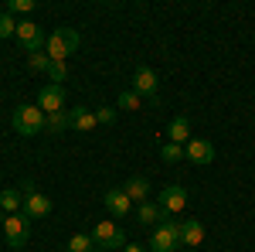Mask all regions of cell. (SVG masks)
Returning <instances> with one entry per match:
<instances>
[{"instance_id":"4","label":"cell","mask_w":255,"mask_h":252,"mask_svg":"<svg viewBox=\"0 0 255 252\" xmlns=\"http://www.w3.org/2000/svg\"><path fill=\"white\" fill-rule=\"evenodd\" d=\"M20 194H24V208H20V212L27 215V218H44V215H51V208H55L51 198H48L44 191H38L31 181H24Z\"/></svg>"},{"instance_id":"2","label":"cell","mask_w":255,"mask_h":252,"mask_svg":"<svg viewBox=\"0 0 255 252\" xmlns=\"http://www.w3.org/2000/svg\"><path fill=\"white\" fill-rule=\"evenodd\" d=\"M75 48H79V31H75V27H58V31H51V34H48V44H44V51H48L51 61H65Z\"/></svg>"},{"instance_id":"3","label":"cell","mask_w":255,"mask_h":252,"mask_svg":"<svg viewBox=\"0 0 255 252\" xmlns=\"http://www.w3.org/2000/svg\"><path fill=\"white\" fill-rule=\"evenodd\" d=\"M180 246H184L180 242V222L163 218L157 229H153V235H150V249L153 252H177Z\"/></svg>"},{"instance_id":"11","label":"cell","mask_w":255,"mask_h":252,"mask_svg":"<svg viewBox=\"0 0 255 252\" xmlns=\"http://www.w3.org/2000/svg\"><path fill=\"white\" fill-rule=\"evenodd\" d=\"M184 160H191V164H211L215 160V143L204 140V136H191L184 143Z\"/></svg>"},{"instance_id":"22","label":"cell","mask_w":255,"mask_h":252,"mask_svg":"<svg viewBox=\"0 0 255 252\" xmlns=\"http://www.w3.org/2000/svg\"><path fill=\"white\" fill-rule=\"evenodd\" d=\"M27 65H31L34 72H48V68H51V58H48V51H31V55H27Z\"/></svg>"},{"instance_id":"14","label":"cell","mask_w":255,"mask_h":252,"mask_svg":"<svg viewBox=\"0 0 255 252\" xmlns=\"http://www.w3.org/2000/svg\"><path fill=\"white\" fill-rule=\"evenodd\" d=\"M123 191L129 194V201H133V205H143V201H146V194H150V181H146L143 174H133L126 184H123Z\"/></svg>"},{"instance_id":"28","label":"cell","mask_w":255,"mask_h":252,"mask_svg":"<svg viewBox=\"0 0 255 252\" xmlns=\"http://www.w3.org/2000/svg\"><path fill=\"white\" fill-rule=\"evenodd\" d=\"M123 252H146L143 246H123Z\"/></svg>"},{"instance_id":"23","label":"cell","mask_w":255,"mask_h":252,"mask_svg":"<svg viewBox=\"0 0 255 252\" xmlns=\"http://www.w3.org/2000/svg\"><path fill=\"white\" fill-rule=\"evenodd\" d=\"M160 157H163L167 164H177V160H184V147H180V143H163V147H160Z\"/></svg>"},{"instance_id":"18","label":"cell","mask_w":255,"mask_h":252,"mask_svg":"<svg viewBox=\"0 0 255 252\" xmlns=\"http://www.w3.org/2000/svg\"><path fill=\"white\" fill-rule=\"evenodd\" d=\"M20 208H24V194L20 191H0V212L3 215H20Z\"/></svg>"},{"instance_id":"13","label":"cell","mask_w":255,"mask_h":252,"mask_svg":"<svg viewBox=\"0 0 255 252\" xmlns=\"http://www.w3.org/2000/svg\"><path fill=\"white\" fill-rule=\"evenodd\" d=\"M68 119H72V130H79V133H89V130H96V109H89V106H75V109H68Z\"/></svg>"},{"instance_id":"1","label":"cell","mask_w":255,"mask_h":252,"mask_svg":"<svg viewBox=\"0 0 255 252\" xmlns=\"http://www.w3.org/2000/svg\"><path fill=\"white\" fill-rule=\"evenodd\" d=\"M10 126H14V133H20V136H38V133H44V113H41L38 106L24 102V106L14 109Z\"/></svg>"},{"instance_id":"6","label":"cell","mask_w":255,"mask_h":252,"mask_svg":"<svg viewBox=\"0 0 255 252\" xmlns=\"http://www.w3.org/2000/svg\"><path fill=\"white\" fill-rule=\"evenodd\" d=\"M92 242H96L99 249H123L126 246V232L119 229L116 222L102 218V222H96V229H92Z\"/></svg>"},{"instance_id":"25","label":"cell","mask_w":255,"mask_h":252,"mask_svg":"<svg viewBox=\"0 0 255 252\" xmlns=\"http://www.w3.org/2000/svg\"><path fill=\"white\" fill-rule=\"evenodd\" d=\"M48 75H51V85H61V82L68 78V65H65V61H51Z\"/></svg>"},{"instance_id":"16","label":"cell","mask_w":255,"mask_h":252,"mask_svg":"<svg viewBox=\"0 0 255 252\" xmlns=\"http://www.w3.org/2000/svg\"><path fill=\"white\" fill-rule=\"evenodd\" d=\"M180 242L184 246H201L204 242V225L197 218H184L180 222Z\"/></svg>"},{"instance_id":"7","label":"cell","mask_w":255,"mask_h":252,"mask_svg":"<svg viewBox=\"0 0 255 252\" xmlns=\"http://www.w3.org/2000/svg\"><path fill=\"white\" fill-rule=\"evenodd\" d=\"M133 92H136L139 99L146 96L150 102L160 99V78H157V72H153L150 65H139L136 72H133Z\"/></svg>"},{"instance_id":"26","label":"cell","mask_w":255,"mask_h":252,"mask_svg":"<svg viewBox=\"0 0 255 252\" xmlns=\"http://www.w3.org/2000/svg\"><path fill=\"white\" fill-rule=\"evenodd\" d=\"M34 10V0H10L7 3V14H31Z\"/></svg>"},{"instance_id":"9","label":"cell","mask_w":255,"mask_h":252,"mask_svg":"<svg viewBox=\"0 0 255 252\" xmlns=\"http://www.w3.org/2000/svg\"><path fill=\"white\" fill-rule=\"evenodd\" d=\"M157 205L163 208V215H167V218H174V215H180L184 208H187V191H184L180 184H167V188L160 191Z\"/></svg>"},{"instance_id":"8","label":"cell","mask_w":255,"mask_h":252,"mask_svg":"<svg viewBox=\"0 0 255 252\" xmlns=\"http://www.w3.org/2000/svg\"><path fill=\"white\" fill-rule=\"evenodd\" d=\"M14 38L27 48V55H31V51H44V44H48V34L41 31L34 20H17V34H14Z\"/></svg>"},{"instance_id":"10","label":"cell","mask_w":255,"mask_h":252,"mask_svg":"<svg viewBox=\"0 0 255 252\" xmlns=\"http://www.w3.org/2000/svg\"><path fill=\"white\" fill-rule=\"evenodd\" d=\"M38 109L44 116H51V113H65V85H44L38 92Z\"/></svg>"},{"instance_id":"19","label":"cell","mask_w":255,"mask_h":252,"mask_svg":"<svg viewBox=\"0 0 255 252\" xmlns=\"http://www.w3.org/2000/svg\"><path fill=\"white\" fill-rule=\"evenodd\" d=\"M65 130H72L68 113H51V116H44V133H65Z\"/></svg>"},{"instance_id":"17","label":"cell","mask_w":255,"mask_h":252,"mask_svg":"<svg viewBox=\"0 0 255 252\" xmlns=\"http://www.w3.org/2000/svg\"><path fill=\"white\" fill-rule=\"evenodd\" d=\"M167 136H170V143H187L191 140V119L187 116H174L170 123H167Z\"/></svg>"},{"instance_id":"29","label":"cell","mask_w":255,"mask_h":252,"mask_svg":"<svg viewBox=\"0 0 255 252\" xmlns=\"http://www.w3.org/2000/svg\"><path fill=\"white\" fill-rule=\"evenodd\" d=\"M3 218H7V215H3V212H0V225H3Z\"/></svg>"},{"instance_id":"21","label":"cell","mask_w":255,"mask_h":252,"mask_svg":"<svg viewBox=\"0 0 255 252\" xmlns=\"http://www.w3.org/2000/svg\"><path fill=\"white\" fill-rule=\"evenodd\" d=\"M139 106H143V99H139L133 89H123V92H119V109H126V113H136Z\"/></svg>"},{"instance_id":"12","label":"cell","mask_w":255,"mask_h":252,"mask_svg":"<svg viewBox=\"0 0 255 252\" xmlns=\"http://www.w3.org/2000/svg\"><path fill=\"white\" fill-rule=\"evenodd\" d=\"M102 205H106V212L113 215V218H126V215H129L133 208H136V205L129 201V194L123 191V188H113V191H106Z\"/></svg>"},{"instance_id":"24","label":"cell","mask_w":255,"mask_h":252,"mask_svg":"<svg viewBox=\"0 0 255 252\" xmlns=\"http://www.w3.org/2000/svg\"><path fill=\"white\" fill-rule=\"evenodd\" d=\"M10 34H17V20H14V14H0V38H10Z\"/></svg>"},{"instance_id":"5","label":"cell","mask_w":255,"mask_h":252,"mask_svg":"<svg viewBox=\"0 0 255 252\" xmlns=\"http://www.w3.org/2000/svg\"><path fill=\"white\" fill-rule=\"evenodd\" d=\"M3 235H7V246L10 249H24V242L31 239V218L20 212V215H7L3 218Z\"/></svg>"},{"instance_id":"27","label":"cell","mask_w":255,"mask_h":252,"mask_svg":"<svg viewBox=\"0 0 255 252\" xmlns=\"http://www.w3.org/2000/svg\"><path fill=\"white\" fill-rule=\"evenodd\" d=\"M113 119H116V109H113V106H99V109H96V123L109 126Z\"/></svg>"},{"instance_id":"20","label":"cell","mask_w":255,"mask_h":252,"mask_svg":"<svg viewBox=\"0 0 255 252\" xmlns=\"http://www.w3.org/2000/svg\"><path fill=\"white\" fill-rule=\"evenodd\" d=\"M92 246H96V242H92L89 232H75L68 242H65V252H92Z\"/></svg>"},{"instance_id":"15","label":"cell","mask_w":255,"mask_h":252,"mask_svg":"<svg viewBox=\"0 0 255 252\" xmlns=\"http://www.w3.org/2000/svg\"><path fill=\"white\" fill-rule=\"evenodd\" d=\"M163 218H167V215H163V208H160L157 201H143V205H136V222L139 225H153V229H157Z\"/></svg>"}]
</instances>
